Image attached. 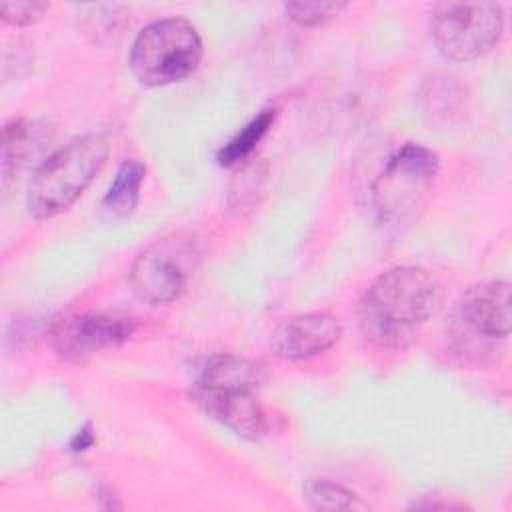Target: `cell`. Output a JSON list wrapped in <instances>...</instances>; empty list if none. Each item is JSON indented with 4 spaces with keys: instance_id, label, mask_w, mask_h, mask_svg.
Wrapping results in <instances>:
<instances>
[{
    "instance_id": "obj_1",
    "label": "cell",
    "mask_w": 512,
    "mask_h": 512,
    "mask_svg": "<svg viewBox=\"0 0 512 512\" xmlns=\"http://www.w3.org/2000/svg\"><path fill=\"white\" fill-rule=\"evenodd\" d=\"M444 300L440 280L422 266L382 272L360 302V330L380 346H396L432 318Z\"/></svg>"
},
{
    "instance_id": "obj_2",
    "label": "cell",
    "mask_w": 512,
    "mask_h": 512,
    "mask_svg": "<svg viewBox=\"0 0 512 512\" xmlns=\"http://www.w3.org/2000/svg\"><path fill=\"white\" fill-rule=\"evenodd\" d=\"M108 158L102 134H84L70 140L44 160L28 186V210L46 220L68 210L96 178Z\"/></svg>"
},
{
    "instance_id": "obj_3",
    "label": "cell",
    "mask_w": 512,
    "mask_h": 512,
    "mask_svg": "<svg viewBox=\"0 0 512 512\" xmlns=\"http://www.w3.org/2000/svg\"><path fill=\"white\" fill-rule=\"evenodd\" d=\"M204 54L202 38L186 18H164L144 26L130 50V68L144 86H168L190 76Z\"/></svg>"
},
{
    "instance_id": "obj_4",
    "label": "cell",
    "mask_w": 512,
    "mask_h": 512,
    "mask_svg": "<svg viewBox=\"0 0 512 512\" xmlns=\"http://www.w3.org/2000/svg\"><path fill=\"white\" fill-rule=\"evenodd\" d=\"M204 260L196 234L174 232L142 250L130 270L134 294L148 304H168L180 298Z\"/></svg>"
},
{
    "instance_id": "obj_5",
    "label": "cell",
    "mask_w": 512,
    "mask_h": 512,
    "mask_svg": "<svg viewBox=\"0 0 512 512\" xmlns=\"http://www.w3.org/2000/svg\"><path fill=\"white\" fill-rule=\"evenodd\" d=\"M438 156L422 144L408 142L396 150L374 184V206L380 222L402 228L418 218L428 190L438 176Z\"/></svg>"
},
{
    "instance_id": "obj_6",
    "label": "cell",
    "mask_w": 512,
    "mask_h": 512,
    "mask_svg": "<svg viewBox=\"0 0 512 512\" xmlns=\"http://www.w3.org/2000/svg\"><path fill=\"white\" fill-rule=\"evenodd\" d=\"M502 32L504 12L496 2H438L430 10V36L438 52L454 62L484 56Z\"/></svg>"
},
{
    "instance_id": "obj_7",
    "label": "cell",
    "mask_w": 512,
    "mask_h": 512,
    "mask_svg": "<svg viewBox=\"0 0 512 512\" xmlns=\"http://www.w3.org/2000/svg\"><path fill=\"white\" fill-rule=\"evenodd\" d=\"M136 330V322L112 314H70L56 320L50 328V344L66 362H84L100 350L116 348Z\"/></svg>"
},
{
    "instance_id": "obj_8",
    "label": "cell",
    "mask_w": 512,
    "mask_h": 512,
    "mask_svg": "<svg viewBox=\"0 0 512 512\" xmlns=\"http://www.w3.org/2000/svg\"><path fill=\"white\" fill-rule=\"evenodd\" d=\"M342 336L338 318L326 310L286 318L272 332V350L286 360H304L332 348Z\"/></svg>"
},
{
    "instance_id": "obj_9",
    "label": "cell",
    "mask_w": 512,
    "mask_h": 512,
    "mask_svg": "<svg viewBox=\"0 0 512 512\" xmlns=\"http://www.w3.org/2000/svg\"><path fill=\"white\" fill-rule=\"evenodd\" d=\"M196 402L220 424L246 440H260L266 434V416L256 398V388H198L194 386Z\"/></svg>"
},
{
    "instance_id": "obj_10",
    "label": "cell",
    "mask_w": 512,
    "mask_h": 512,
    "mask_svg": "<svg viewBox=\"0 0 512 512\" xmlns=\"http://www.w3.org/2000/svg\"><path fill=\"white\" fill-rule=\"evenodd\" d=\"M458 318L476 336L504 340L512 324L510 284L492 280L468 288L458 304Z\"/></svg>"
},
{
    "instance_id": "obj_11",
    "label": "cell",
    "mask_w": 512,
    "mask_h": 512,
    "mask_svg": "<svg viewBox=\"0 0 512 512\" xmlns=\"http://www.w3.org/2000/svg\"><path fill=\"white\" fill-rule=\"evenodd\" d=\"M52 140V128L40 120L18 118L2 128V176L8 180Z\"/></svg>"
},
{
    "instance_id": "obj_12",
    "label": "cell",
    "mask_w": 512,
    "mask_h": 512,
    "mask_svg": "<svg viewBox=\"0 0 512 512\" xmlns=\"http://www.w3.org/2000/svg\"><path fill=\"white\" fill-rule=\"evenodd\" d=\"M260 380H262V370L258 364L232 354H216L206 358V362L200 366L196 386L198 388H232V386L258 388Z\"/></svg>"
},
{
    "instance_id": "obj_13",
    "label": "cell",
    "mask_w": 512,
    "mask_h": 512,
    "mask_svg": "<svg viewBox=\"0 0 512 512\" xmlns=\"http://www.w3.org/2000/svg\"><path fill=\"white\" fill-rule=\"evenodd\" d=\"M146 176V166L140 160H124L118 170L116 176L112 180V184L108 186V192L102 200V206L114 214V216H128L132 214V210L138 204L140 198V186L144 182Z\"/></svg>"
},
{
    "instance_id": "obj_14",
    "label": "cell",
    "mask_w": 512,
    "mask_h": 512,
    "mask_svg": "<svg viewBox=\"0 0 512 512\" xmlns=\"http://www.w3.org/2000/svg\"><path fill=\"white\" fill-rule=\"evenodd\" d=\"M276 120L274 108H264L258 116H254L242 130H238L218 152V162L222 166H232L248 158L256 146L262 142V138L268 134Z\"/></svg>"
},
{
    "instance_id": "obj_15",
    "label": "cell",
    "mask_w": 512,
    "mask_h": 512,
    "mask_svg": "<svg viewBox=\"0 0 512 512\" xmlns=\"http://www.w3.org/2000/svg\"><path fill=\"white\" fill-rule=\"evenodd\" d=\"M304 498L314 510H368V502H364L356 492L348 490L342 484L330 482L326 478L308 480L304 486Z\"/></svg>"
},
{
    "instance_id": "obj_16",
    "label": "cell",
    "mask_w": 512,
    "mask_h": 512,
    "mask_svg": "<svg viewBox=\"0 0 512 512\" xmlns=\"http://www.w3.org/2000/svg\"><path fill=\"white\" fill-rule=\"evenodd\" d=\"M346 2H286L284 14L298 26H324L346 10Z\"/></svg>"
},
{
    "instance_id": "obj_17",
    "label": "cell",
    "mask_w": 512,
    "mask_h": 512,
    "mask_svg": "<svg viewBox=\"0 0 512 512\" xmlns=\"http://www.w3.org/2000/svg\"><path fill=\"white\" fill-rule=\"evenodd\" d=\"M48 10L46 2H2L0 18L4 24L28 26Z\"/></svg>"
},
{
    "instance_id": "obj_18",
    "label": "cell",
    "mask_w": 512,
    "mask_h": 512,
    "mask_svg": "<svg viewBox=\"0 0 512 512\" xmlns=\"http://www.w3.org/2000/svg\"><path fill=\"white\" fill-rule=\"evenodd\" d=\"M92 442H94V436H92V432H90V426H84V428L78 430V434L72 438L70 448H72L74 452H84L86 448L92 446Z\"/></svg>"
}]
</instances>
